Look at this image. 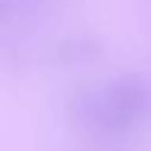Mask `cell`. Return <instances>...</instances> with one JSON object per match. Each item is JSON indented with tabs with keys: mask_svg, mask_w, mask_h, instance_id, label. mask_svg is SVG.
I'll use <instances>...</instances> for the list:
<instances>
[{
	"mask_svg": "<svg viewBox=\"0 0 151 151\" xmlns=\"http://www.w3.org/2000/svg\"><path fill=\"white\" fill-rule=\"evenodd\" d=\"M78 116L101 130H125L151 118V78L127 73L76 99Z\"/></svg>",
	"mask_w": 151,
	"mask_h": 151,
	"instance_id": "cell-1",
	"label": "cell"
}]
</instances>
